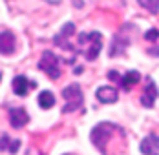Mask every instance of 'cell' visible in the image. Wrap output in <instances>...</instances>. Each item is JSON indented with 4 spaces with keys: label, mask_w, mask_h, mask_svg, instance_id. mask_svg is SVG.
Returning a JSON list of instances; mask_svg holds the SVG:
<instances>
[{
    "label": "cell",
    "mask_w": 159,
    "mask_h": 155,
    "mask_svg": "<svg viewBox=\"0 0 159 155\" xmlns=\"http://www.w3.org/2000/svg\"><path fill=\"white\" fill-rule=\"evenodd\" d=\"M121 133H125V131L119 126H115V124H111V122H101L92 130L90 139H92V142L95 144V148L101 153L108 155V148L106 146L111 142L113 135H121Z\"/></svg>",
    "instance_id": "1"
},
{
    "label": "cell",
    "mask_w": 159,
    "mask_h": 155,
    "mask_svg": "<svg viewBox=\"0 0 159 155\" xmlns=\"http://www.w3.org/2000/svg\"><path fill=\"white\" fill-rule=\"evenodd\" d=\"M77 53L84 55L86 60H95L102 49V35L99 31L80 33L77 37Z\"/></svg>",
    "instance_id": "2"
},
{
    "label": "cell",
    "mask_w": 159,
    "mask_h": 155,
    "mask_svg": "<svg viewBox=\"0 0 159 155\" xmlns=\"http://www.w3.org/2000/svg\"><path fill=\"white\" fill-rule=\"evenodd\" d=\"M62 97L66 100L62 108V113H71V111H77L80 109L82 102H84V97H82V91H80L79 84H70L62 90Z\"/></svg>",
    "instance_id": "3"
},
{
    "label": "cell",
    "mask_w": 159,
    "mask_h": 155,
    "mask_svg": "<svg viewBox=\"0 0 159 155\" xmlns=\"http://www.w3.org/2000/svg\"><path fill=\"white\" fill-rule=\"evenodd\" d=\"M39 69H42L49 78L57 80L61 77V59L51 51H44L39 62Z\"/></svg>",
    "instance_id": "4"
},
{
    "label": "cell",
    "mask_w": 159,
    "mask_h": 155,
    "mask_svg": "<svg viewBox=\"0 0 159 155\" xmlns=\"http://www.w3.org/2000/svg\"><path fill=\"white\" fill-rule=\"evenodd\" d=\"M73 33H75V26H73L71 22H68V24L64 26L62 29L59 31V35H57V37L53 38V42H55L57 46H61L62 49H70V51H77L75 47H73L71 44H70V42H68V38H70V37H71Z\"/></svg>",
    "instance_id": "5"
},
{
    "label": "cell",
    "mask_w": 159,
    "mask_h": 155,
    "mask_svg": "<svg viewBox=\"0 0 159 155\" xmlns=\"http://www.w3.org/2000/svg\"><path fill=\"white\" fill-rule=\"evenodd\" d=\"M157 88H156V82L152 78H146V86H144V93L141 95V104L144 108H154L156 104V99H157Z\"/></svg>",
    "instance_id": "6"
},
{
    "label": "cell",
    "mask_w": 159,
    "mask_h": 155,
    "mask_svg": "<svg viewBox=\"0 0 159 155\" xmlns=\"http://www.w3.org/2000/svg\"><path fill=\"white\" fill-rule=\"evenodd\" d=\"M16 38L11 31H2L0 33V53L2 55H11L15 53Z\"/></svg>",
    "instance_id": "7"
},
{
    "label": "cell",
    "mask_w": 159,
    "mask_h": 155,
    "mask_svg": "<svg viewBox=\"0 0 159 155\" xmlns=\"http://www.w3.org/2000/svg\"><path fill=\"white\" fill-rule=\"evenodd\" d=\"M9 122L13 128L18 130V128H22L30 122V115L24 108H11L9 109Z\"/></svg>",
    "instance_id": "8"
},
{
    "label": "cell",
    "mask_w": 159,
    "mask_h": 155,
    "mask_svg": "<svg viewBox=\"0 0 159 155\" xmlns=\"http://www.w3.org/2000/svg\"><path fill=\"white\" fill-rule=\"evenodd\" d=\"M37 84L31 82V80H28V78L24 77V75H16L13 78V91L18 95V97H26L31 88H35Z\"/></svg>",
    "instance_id": "9"
},
{
    "label": "cell",
    "mask_w": 159,
    "mask_h": 155,
    "mask_svg": "<svg viewBox=\"0 0 159 155\" xmlns=\"http://www.w3.org/2000/svg\"><path fill=\"white\" fill-rule=\"evenodd\" d=\"M95 97L102 102V104H113V102H117V99H119V91H117L115 88H111V86H101L95 91Z\"/></svg>",
    "instance_id": "10"
},
{
    "label": "cell",
    "mask_w": 159,
    "mask_h": 155,
    "mask_svg": "<svg viewBox=\"0 0 159 155\" xmlns=\"http://www.w3.org/2000/svg\"><path fill=\"white\" fill-rule=\"evenodd\" d=\"M141 152L143 155H159V137L157 135H148L141 142Z\"/></svg>",
    "instance_id": "11"
},
{
    "label": "cell",
    "mask_w": 159,
    "mask_h": 155,
    "mask_svg": "<svg viewBox=\"0 0 159 155\" xmlns=\"http://www.w3.org/2000/svg\"><path fill=\"white\" fill-rule=\"evenodd\" d=\"M141 80V75H139V71H135V69H130V71H126L123 77H121V88L125 90V91H130L137 82Z\"/></svg>",
    "instance_id": "12"
},
{
    "label": "cell",
    "mask_w": 159,
    "mask_h": 155,
    "mask_svg": "<svg viewBox=\"0 0 159 155\" xmlns=\"http://www.w3.org/2000/svg\"><path fill=\"white\" fill-rule=\"evenodd\" d=\"M128 44H130V38L125 37V33H119V35L113 38V42H111L110 55H111V57H115V55H123Z\"/></svg>",
    "instance_id": "13"
},
{
    "label": "cell",
    "mask_w": 159,
    "mask_h": 155,
    "mask_svg": "<svg viewBox=\"0 0 159 155\" xmlns=\"http://www.w3.org/2000/svg\"><path fill=\"white\" fill-rule=\"evenodd\" d=\"M18 148H20V140H11L7 135H4V137L0 139V150H4V152L16 153Z\"/></svg>",
    "instance_id": "14"
},
{
    "label": "cell",
    "mask_w": 159,
    "mask_h": 155,
    "mask_svg": "<svg viewBox=\"0 0 159 155\" xmlns=\"http://www.w3.org/2000/svg\"><path fill=\"white\" fill-rule=\"evenodd\" d=\"M39 106L42 109H49L55 106V95L51 91H40V95H39Z\"/></svg>",
    "instance_id": "15"
},
{
    "label": "cell",
    "mask_w": 159,
    "mask_h": 155,
    "mask_svg": "<svg viewBox=\"0 0 159 155\" xmlns=\"http://www.w3.org/2000/svg\"><path fill=\"white\" fill-rule=\"evenodd\" d=\"M139 2V6L146 9V11H150L152 15H157L159 13V0H137Z\"/></svg>",
    "instance_id": "16"
},
{
    "label": "cell",
    "mask_w": 159,
    "mask_h": 155,
    "mask_svg": "<svg viewBox=\"0 0 159 155\" xmlns=\"http://www.w3.org/2000/svg\"><path fill=\"white\" fill-rule=\"evenodd\" d=\"M144 38H146V40H150V42H156V40L159 38V29H156V28L148 29L146 33H144Z\"/></svg>",
    "instance_id": "17"
},
{
    "label": "cell",
    "mask_w": 159,
    "mask_h": 155,
    "mask_svg": "<svg viewBox=\"0 0 159 155\" xmlns=\"http://www.w3.org/2000/svg\"><path fill=\"white\" fill-rule=\"evenodd\" d=\"M108 77H110V80H115V82H121V75H119L117 71H113V69H111L110 73H108Z\"/></svg>",
    "instance_id": "18"
},
{
    "label": "cell",
    "mask_w": 159,
    "mask_h": 155,
    "mask_svg": "<svg viewBox=\"0 0 159 155\" xmlns=\"http://www.w3.org/2000/svg\"><path fill=\"white\" fill-rule=\"evenodd\" d=\"M44 2H48V4H59L61 0H44Z\"/></svg>",
    "instance_id": "19"
},
{
    "label": "cell",
    "mask_w": 159,
    "mask_h": 155,
    "mask_svg": "<svg viewBox=\"0 0 159 155\" xmlns=\"http://www.w3.org/2000/svg\"><path fill=\"white\" fill-rule=\"evenodd\" d=\"M75 6H77V7H80V6H82V2H80V0H75Z\"/></svg>",
    "instance_id": "20"
},
{
    "label": "cell",
    "mask_w": 159,
    "mask_h": 155,
    "mask_svg": "<svg viewBox=\"0 0 159 155\" xmlns=\"http://www.w3.org/2000/svg\"><path fill=\"white\" fill-rule=\"evenodd\" d=\"M0 78H2V75H0Z\"/></svg>",
    "instance_id": "21"
}]
</instances>
